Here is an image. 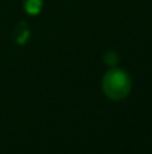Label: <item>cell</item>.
<instances>
[{"label":"cell","instance_id":"1","mask_svg":"<svg viewBox=\"0 0 152 154\" xmlns=\"http://www.w3.org/2000/svg\"><path fill=\"white\" fill-rule=\"evenodd\" d=\"M101 90L110 100H122L131 91V78L125 70L113 66L103 75Z\"/></svg>","mask_w":152,"mask_h":154},{"label":"cell","instance_id":"2","mask_svg":"<svg viewBox=\"0 0 152 154\" xmlns=\"http://www.w3.org/2000/svg\"><path fill=\"white\" fill-rule=\"evenodd\" d=\"M24 6H25V11L30 15H36L42 8V0H25Z\"/></svg>","mask_w":152,"mask_h":154},{"label":"cell","instance_id":"3","mask_svg":"<svg viewBox=\"0 0 152 154\" xmlns=\"http://www.w3.org/2000/svg\"><path fill=\"white\" fill-rule=\"evenodd\" d=\"M103 61H104L107 66L113 67V66L118 64L119 57H118V54H116L115 51H107V52H104V55H103Z\"/></svg>","mask_w":152,"mask_h":154}]
</instances>
